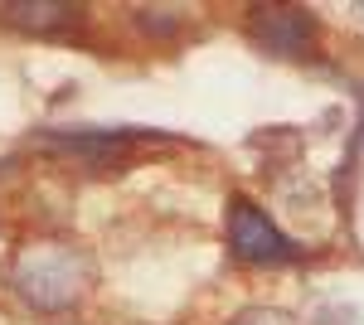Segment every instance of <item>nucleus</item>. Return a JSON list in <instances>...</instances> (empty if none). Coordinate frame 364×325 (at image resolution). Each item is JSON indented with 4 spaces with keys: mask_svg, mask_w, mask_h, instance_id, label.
<instances>
[{
    "mask_svg": "<svg viewBox=\"0 0 364 325\" xmlns=\"http://www.w3.org/2000/svg\"><path fill=\"white\" fill-rule=\"evenodd\" d=\"M141 141V132H49L44 146L49 151H63V156H78L92 170H107L117 165L132 146Z\"/></svg>",
    "mask_w": 364,
    "mask_h": 325,
    "instance_id": "4",
    "label": "nucleus"
},
{
    "mask_svg": "<svg viewBox=\"0 0 364 325\" xmlns=\"http://www.w3.org/2000/svg\"><path fill=\"white\" fill-rule=\"evenodd\" d=\"M0 15L10 20V25H25V29H58V25H68L78 10L73 5H0Z\"/></svg>",
    "mask_w": 364,
    "mask_h": 325,
    "instance_id": "5",
    "label": "nucleus"
},
{
    "mask_svg": "<svg viewBox=\"0 0 364 325\" xmlns=\"http://www.w3.org/2000/svg\"><path fill=\"white\" fill-rule=\"evenodd\" d=\"M252 44L262 54L301 58L316 44V25L306 20V10H252Z\"/></svg>",
    "mask_w": 364,
    "mask_h": 325,
    "instance_id": "3",
    "label": "nucleus"
},
{
    "mask_svg": "<svg viewBox=\"0 0 364 325\" xmlns=\"http://www.w3.org/2000/svg\"><path fill=\"white\" fill-rule=\"evenodd\" d=\"M233 325H291L282 311H248V316H238Z\"/></svg>",
    "mask_w": 364,
    "mask_h": 325,
    "instance_id": "6",
    "label": "nucleus"
},
{
    "mask_svg": "<svg viewBox=\"0 0 364 325\" xmlns=\"http://www.w3.org/2000/svg\"><path fill=\"white\" fill-rule=\"evenodd\" d=\"M228 247H233V257H243V262H291V257L301 252L272 218L252 204L248 194H233V199H228Z\"/></svg>",
    "mask_w": 364,
    "mask_h": 325,
    "instance_id": "2",
    "label": "nucleus"
},
{
    "mask_svg": "<svg viewBox=\"0 0 364 325\" xmlns=\"http://www.w3.org/2000/svg\"><path fill=\"white\" fill-rule=\"evenodd\" d=\"M15 287L39 311H63L92 287V262L73 243H29L15 257Z\"/></svg>",
    "mask_w": 364,
    "mask_h": 325,
    "instance_id": "1",
    "label": "nucleus"
}]
</instances>
